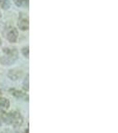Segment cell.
Here are the masks:
<instances>
[{"label": "cell", "mask_w": 118, "mask_h": 133, "mask_svg": "<svg viewBox=\"0 0 118 133\" xmlns=\"http://www.w3.org/2000/svg\"><path fill=\"white\" fill-rule=\"evenodd\" d=\"M0 5H1V7L3 8V9H9L10 7V1L9 0H1L0 1Z\"/></svg>", "instance_id": "cell-8"}, {"label": "cell", "mask_w": 118, "mask_h": 133, "mask_svg": "<svg viewBox=\"0 0 118 133\" xmlns=\"http://www.w3.org/2000/svg\"><path fill=\"white\" fill-rule=\"evenodd\" d=\"M26 3H27V0H16V5H25Z\"/></svg>", "instance_id": "cell-11"}, {"label": "cell", "mask_w": 118, "mask_h": 133, "mask_svg": "<svg viewBox=\"0 0 118 133\" xmlns=\"http://www.w3.org/2000/svg\"><path fill=\"white\" fill-rule=\"evenodd\" d=\"M2 93V91H1V90H0V94H1Z\"/></svg>", "instance_id": "cell-16"}, {"label": "cell", "mask_w": 118, "mask_h": 133, "mask_svg": "<svg viewBox=\"0 0 118 133\" xmlns=\"http://www.w3.org/2000/svg\"><path fill=\"white\" fill-rule=\"evenodd\" d=\"M24 133H29V129H27V130H25V132Z\"/></svg>", "instance_id": "cell-13"}, {"label": "cell", "mask_w": 118, "mask_h": 133, "mask_svg": "<svg viewBox=\"0 0 118 133\" xmlns=\"http://www.w3.org/2000/svg\"><path fill=\"white\" fill-rule=\"evenodd\" d=\"M1 123H1V120H0V125H1Z\"/></svg>", "instance_id": "cell-15"}, {"label": "cell", "mask_w": 118, "mask_h": 133, "mask_svg": "<svg viewBox=\"0 0 118 133\" xmlns=\"http://www.w3.org/2000/svg\"><path fill=\"white\" fill-rule=\"evenodd\" d=\"M6 37L10 43H15L18 38V31L15 28H10L6 33Z\"/></svg>", "instance_id": "cell-3"}, {"label": "cell", "mask_w": 118, "mask_h": 133, "mask_svg": "<svg viewBox=\"0 0 118 133\" xmlns=\"http://www.w3.org/2000/svg\"><path fill=\"white\" fill-rule=\"evenodd\" d=\"M21 51H22V54H23V56L26 57L28 59L29 58V47H24V48L21 50Z\"/></svg>", "instance_id": "cell-9"}, {"label": "cell", "mask_w": 118, "mask_h": 133, "mask_svg": "<svg viewBox=\"0 0 118 133\" xmlns=\"http://www.w3.org/2000/svg\"><path fill=\"white\" fill-rule=\"evenodd\" d=\"M18 27L21 30L26 31L29 29V20L26 18H21L18 21Z\"/></svg>", "instance_id": "cell-5"}, {"label": "cell", "mask_w": 118, "mask_h": 133, "mask_svg": "<svg viewBox=\"0 0 118 133\" xmlns=\"http://www.w3.org/2000/svg\"><path fill=\"white\" fill-rule=\"evenodd\" d=\"M2 119L5 123L11 124L14 127L18 128L22 124L23 118L21 115L17 111H14L11 113H4L2 114Z\"/></svg>", "instance_id": "cell-1"}, {"label": "cell", "mask_w": 118, "mask_h": 133, "mask_svg": "<svg viewBox=\"0 0 118 133\" xmlns=\"http://www.w3.org/2000/svg\"><path fill=\"white\" fill-rule=\"evenodd\" d=\"M2 16V14H1V12H0V17H1Z\"/></svg>", "instance_id": "cell-14"}, {"label": "cell", "mask_w": 118, "mask_h": 133, "mask_svg": "<svg viewBox=\"0 0 118 133\" xmlns=\"http://www.w3.org/2000/svg\"><path fill=\"white\" fill-rule=\"evenodd\" d=\"M23 88L25 90H27V91L29 90V76H27V77H26L24 83H23Z\"/></svg>", "instance_id": "cell-10"}, {"label": "cell", "mask_w": 118, "mask_h": 133, "mask_svg": "<svg viewBox=\"0 0 118 133\" xmlns=\"http://www.w3.org/2000/svg\"><path fill=\"white\" fill-rule=\"evenodd\" d=\"M2 133H12V132H11L9 130H4V131L2 132Z\"/></svg>", "instance_id": "cell-12"}, {"label": "cell", "mask_w": 118, "mask_h": 133, "mask_svg": "<svg viewBox=\"0 0 118 133\" xmlns=\"http://www.w3.org/2000/svg\"><path fill=\"white\" fill-rule=\"evenodd\" d=\"M11 94H12L14 96H15V97L17 98H22V97H25L27 98H29V97L28 96H26V94L24 93V92H22L21 91H19V90H16V89H11L10 91Z\"/></svg>", "instance_id": "cell-6"}, {"label": "cell", "mask_w": 118, "mask_h": 133, "mask_svg": "<svg viewBox=\"0 0 118 133\" xmlns=\"http://www.w3.org/2000/svg\"><path fill=\"white\" fill-rule=\"evenodd\" d=\"M22 71L21 69H17V68H14V69H12L8 72V77L12 81H16L18 79H20L21 76H22Z\"/></svg>", "instance_id": "cell-4"}, {"label": "cell", "mask_w": 118, "mask_h": 133, "mask_svg": "<svg viewBox=\"0 0 118 133\" xmlns=\"http://www.w3.org/2000/svg\"><path fill=\"white\" fill-rule=\"evenodd\" d=\"M0 44H1V39H0Z\"/></svg>", "instance_id": "cell-17"}, {"label": "cell", "mask_w": 118, "mask_h": 133, "mask_svg": "<svg viewBox=\"0 0 118 133\" xmlns=\"http://www.w3.org/2000/svg\"><path fill=\"white\" fill-rule=\"evenodd\" d=\"M4 53L5 56L0 58V61L3 65H11L17 59V51L14 48H4Z\"/></svg>", "instance_id": "cell-2"}, {"label": "cell", "mask_w": 118, "mask_h": 133, "mask_svg": "<svg viewBox=\"0 0 118 133\" xmlns=\"http://www.w3.org/2000/svg\"><path fill=\"white\" fill-rule=\"evenodd\" d=\"M0 107L5 109L9 108V107H10L9 100L5 98H0Z\"/></svg>", "instance_id": "cell-7"}]
</instances>
